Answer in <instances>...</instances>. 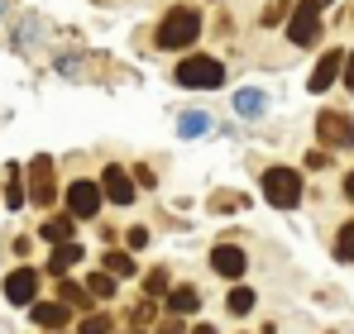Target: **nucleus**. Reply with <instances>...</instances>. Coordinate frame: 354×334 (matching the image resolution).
<instances>
[{"mask_svg":"<svg viewBox=\"0 0 354 334\" xmlns=\"http://www.w3.org/2000/svg\"><path fill=\"white\" fill-rule=\"evenodd\" d=\"M196 34H201V10H192V5H173V10L158 19L153 43H158L163 53H177V48H192Z\"/></svg>","mask_w":354,"mask_h":334,"instance_id":"f257e3e1","label":"nucleus"},{"mask_svg":"<svg viewBox=\"0 0 354 334\" xmlns=\"http://www.w3.org/2000/svg\"><path fill=\"white\" fill-rule=\"evenodd\" d=\"M173 77H177V86H192V91H216V86H225V67H221L216 57H206V53L182 57Z\"/></svg>","mask_w":354,"mask_h":334,"instance_id":"f03ea898","label":"nucleus"},{"mask_svg":"<svg viewBox=\"0 0 354 334\" xmlns=\"http://www.w3.org/2000/svg\"><path fill=\"white\" fill-rule=\"evenodd\" d=\"M263 196H268V206L292 210L297 201H301V172H292V167H268L263 172Z\"/></svg>","mask_w":354,"mask_h":334,"instance_id":"7ed1b4c3","label":"nucleus"},{"mask_svg":"<svg viewBox=\"0 0 354 334\" xmlns=\"http://www.w3.org/2000/svg\"><path fill=\"white\" fill-rule=\"evenodd\" d=\"M288 39L297 48H311L321 39V0H297L292 19H288Z\"/></svg>","mask_w":354,"mask_h":334,"instance_id":"20e7f679","label":"nucleus"},{"mask_svg":"<svg viewBox=\"0 0 354 334\" xmlns=\"http://www.w3.org/2000/svg\"><path fill=\"white\" fill-rule=\"evenodd\" d=\"M316 139L326 148H354V119L345 110H321L316 115Z\"/></svg>","mask_w":354,"mask_h":334,"instance_id":"39448f33","label":"nucleus"},{"mask_svg":"<svg viewBox=\"0 0 354 334\" xmlns=\"http://www.w3.org/2000/svg\"><path fill=\"white\" fill-rule=\"evenodd\" d=\"M67 215H72V220H96V215H101V181L77 177V181L67 186Z\"/></svg>","mask_w":354,"mask_h":334,"instance_id":"423d86ee","label":"nucleus"},{"mask_svg":"<svg viewBox=\"0 0 354 334\" xmlns=\"http://www.w3.org/2000/svg\"><path fill=\"white\" fill-rule=\"evenodd\" d=\"M29 201L34 206H53V196H58V186H53V158H29Z\"/></svg>","mask_w":354,"mask_h":334,"instance_id":"0eeeda50","label":"nucleus"},{"mask_svg":"<svg viewBox=\"0 0 354 334\" xmlns=\"http://www.w3.org/2000/svg\"><path fill=\"white\" fill-rule=\"evenodd\" d=\"M34 296H39V273L34 268H15L5 277V301L10 306H34Z\"/></svg>","mask_w":354,"mask_h":334,"instance_id":"6e6552de","label":"nucleus"},{"mask_svg":"<svg viewBox=\"0 0 354 334\" xmlns=\"http://www.w3.org/2000/svg\"><path fill=\"white\" fill-rule=\"evenodd\" d=\"M101 201H115V206H129L134 201V181H129V172L124 167H106V177H101Z\"/></svg>","mask_w":354,"mask_h":334,"instance_id":"1a4fd4ad","label":"nucleus"},{"mask_svg":"<svg viewBox=\"0 0 354 334\" xmlns=\"http://www.w3.org/2000/svg\"><path fill=\"white\" fill-rule=\"evenodd\" d=\"M211 268H216L221 277L239 282V277H244V268H249V258H244V248H235V244H216V253H211Z\"/></svg>","mask_w":354,"mask_h":334,"instance_id":"9d476101","label":"nucleus"},{"mask_svg":"<svg viewBox=\"0 0 354 334\" xmlns=\"http://www.w3.org/2000/svg\"><path fill=\"white\" fill-rule=\"evenodd\" d=\"M29 315H34V325H39V330H62V325L72 320V311H67L62 301H34V306H29Z\"/></svg>","mask_w":354,"mask_h":334,"instance_id":"9b49d317","label":"nucleus"},{"mask_svg":"<svg viewBox=\"0 0 354 334\" xmlns=\"http://www.w3.org/2000/svg\"><path fill=\"white\" fill-rule=\"evenodd\" d=\"M340 67H345V53L340 48H330V53H321V62H316V72H311V91H326L335 77H340Z\"/></svg>","mask_w":354,"mask_h":334,"instance_id":"f8f14e48","label":"nucleus"},{"mask_svg":"<svg viewBox=\"0 0 354 334\" xmlns=\"http://www.w3.org/2000/svg\"><path fill=\"white\" fill-rule=\"evenodd\" d=\"M263 91H254V86H244V91H235V115H244V119H259L263 115Z\"/></svg>","mask_w":354,"mask_h":334,"instance_id":"ddd939ff","label":"nucleus"},{"mask_svg":"<svg viewBox=\"0 0 354 334\" xmlns=\"http://www.w3.org/2000/svg\"><path fill=\"white\" fill-rule=\"evenodd\" d=\"M72 229H77L72 215H53V220L44 224V244H53V248H58V244H72Z\"/></svg>","mask_w":354,"mask_h":334,"instance_id":"4468645a","label":"nucleus"},{"mask_svg":"<svg viewBox=\"0 0 354 334\" xmlns=\"http://www.w3.org/2000/svg\"><path fill=\"white\" fill-rule=\"evenodd\" d=\"M168 306H173V315H192V311L201 306V291H196V286H173V291H168Z\"/></svg>","mask_w":354,"mask_h":334,"instance_id":"2eb2a0df","label":"nucleus"},{"mask_svg":"<svg viewBox=\"0 0 354 334\" xmlns=\"http://www.w3.org/2000/svg\"><path fill=\"white\" fill-rule=\"evenodd\" d=\"M101 263H106V273H111V277H134V273H139V263H134L129 253H120V248H111Z\"/></svg>","mask_w":354,"mask_h":334,"instance_id":"dca6fc26","label":"nucleus"},{"mask_svg":"<svg viewBox=\"0 0 354 334\" xmlns=\"http://www.w3.org/2000/svg\"><path fill=\"white\" fill-rule=\"evenodd\" d=\"M206 129H211V115H201V110L177 119V134H182V139H196V134H206Z\"/></svg>","mask_w":354,"mask_h":334,"instance_id":"f3484780","label":"nucleus"},{"mask_svg":"<svg viewBox=\"0 0 354 334\" xmlns=\"http://www.w3.org/2000/svg\"><path fill=\"white\" fill-rule=\"evenodd\" d=\"M77 258H82V248H77V244H58V248H53V258H48V273H67Z\"/></svg>","mask_w":354,"mask_h":334,"instance_id":"a211bd4d","label":"nucleus"},{"mask_svg":"<svg viewBox=\"0 0 354 334\" xmlns=\"http://www.w3.org/2000/svg\"><path fill=\"white\" fill-rule=\"evenodd\" d=\"M254 301H259V296H254L249 286H230V296H225L230 315H249V311H254Z\"/></svg>","mask_w":354,"mask_h":334,"instance_id":"6ab92c4d","label":"nucleus"},{"mask_svg":"<svg viewBox=\"0 0 354 334\" xmlns=\"http://www.w3.org/2000/svg\"><path fill=\"white\" fill-rule=\"evenodd\" d=\"M5 206L19 210L24 206V186H19V167H5Z\"/></svg>","mask_w":354,"mask_h":334,"instance_id":"aec40b11","label":"nucleus"},{"mask_svg":"<svg viewBox=\"0 0 354 334\" xmlns=\"http://www.w3.org/2000/svg\"><path fill=\"white\" fill-rule=\"evenodd\" d=\"M58 296H62V306H67V311H86V306H91V296H86L82 286H72V282H62Z\"/></svg>","mask_w":354,"mask_h":334,"instance_id":"412c9836","label":"nucleus"},{"mask_svg":"<svg viewBox=\"0 0 354 334\" xmlns=\"http://www.w3.org/2000/svg\"><path fill=\"white\" fill-rule=\"evenodd\" d=\"M86 296H96V301L115 296V277H111V273H96V277H86Z\"/></svg>","mask_w":354,"mask_h":334,"instance_id":"4be33fe9","label":"nucleus"},{"mask_svg":"<svg viewBox=\"0 0 354 334\" xmlns=\"http://www.w3.org/2000/svg\"><path fill=\"white\" fill-rule=\"evenodd\" d=\"M335 258H340V263H354V220L335 234Z\"/></svg>","mask_w":354,"mask_h":334,"instance_id":"5701e85b","label":"nucleus"},{"mask_svg":"<svg viewBox=\"0 0 354 334\" xmlns=\"http://www.w3.org/2000/svg\"><path fill=\"white\" fill-rule=\"evenodd\" d=\"M144 291H149V301H158V296H168V273H163V268H153V273L144 277Z\"/></svg>","mask_w":354,"mask_h":334,"instance_id":"b1692460","label":"nucleus"},{"mask_svg":"<svg viewBox=\"0 0 354 334\" xmlns=\"http://www.w3.org/2000/svg\"><path fill=\"white\" fill-rule=\"evenodd\" d=\"M115 325H111V315H86L82 320V334H111Z\"/></svg>","mask_w":354,"mask_h":334,"instance_id":"393cba45","label":"nucleus"},{"mask_svg":"<svg viewBox=\"0 0 354 334\" xmlns=\"http://www.w3.org/2000/svg\"><path fill=\"white\" fill-rule=\"evenodd\" d=\"M297 0H273V5H268V10H263V24H268V29H273V24H278V19H283V14H288V10H292Z\"/></svg>","mask_w":354,"mask_h":334,"instance_id":"a878e982","label":"nucleus"},{"mask_svg":"<svg viewBox=\"0 0 354 334\" xmlns=\"http://www.w3.org/2000/svg\"><path fill=\"white\" fill-rule=\"evenodd\" d=\"M149 244V229H129V248H144Z\"/></svg>","mask_w":354,"mask_h":334,"instance_id":"bb28decb","label":"nucleus"},{"mask_svg":"<svg viewBox=\"0 0 354 334\" xmlns=\"http://www.w3.org/2000/svg\"><path fill=\"white\" fill-rule=\"evenodd\" d=\"M158 334H187V330H182V320L173 315V320H163V325H158Z\"/></svg>","mask_w":354,"mask_h":334,"instance_id":"cd10ccee","label":"nucleus"},{"mask_svg":"<svg viewBox=\"0 0 354 334\" xmlns=\"http://www.w3.org/2000/svg\"><path fill=\"white\" fill-rule=\"evenodd\" d=\"M340 77H345V86H350V91H354V53L345 57V72H340Z\"/></svg>","mask_w":354,"mask_h":334,"instance_id":"c85d7f7f","label":"nucleus"},{"mask_svg":"<svg viewBox=\"0 0 354 334\" xmlns=\"http://www.w3.org/2000/svg\"><path fill=\"white\" fill-rule=\"evenodd\" d=\"M345 196H350V201H354V172H350V177H345Z\"/></svg>","mask_w":354,"mask_h":334,"instance_id":"c756f323","label":"nucleus"},{"mask_svg":"<svg viewBox=\"0 0 354 334\" xmlns=\"http://www.w3.org/2000/svg\"><path fill=\"white\" fill-rule=\"evenodd\" d=\"M187 334H216V330L211 325H196V330H187Z\"/></svg>","mask_w":354,"mask_h":334,"instance_id":"7c9ffc66","label":"nucleus"},{"mask_svg":"<svg viewBox=\"0 0 354 334\" xmlns=\"http://www.w3.org/2000/svg\"><path fill=\"white\" fill-rule=\"evenodd\" d=\"M129 334H144V330H129Z\"/></svg>","mask_w":354,"mask_h":334,"instance_id":"2f4dec72","label":"nucleus"},{"mask_svg":"<svg viewBox=\"0 0 354 334\" xmlns=\"http://www.w3.org/2000/svg\"><path fill=\"white\" fill-rule=\"evenodd\" d=\"M321 5H330V0H321Z\"/></svg>","mask_w":354,"mask_h":334,"instance_id":"473e14b6","label":"nucleus"}]
</instances>
